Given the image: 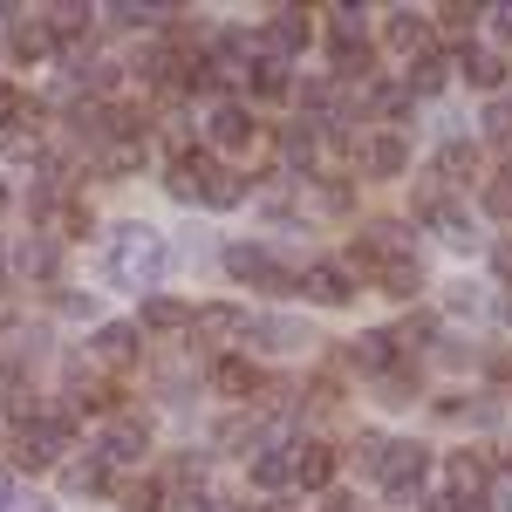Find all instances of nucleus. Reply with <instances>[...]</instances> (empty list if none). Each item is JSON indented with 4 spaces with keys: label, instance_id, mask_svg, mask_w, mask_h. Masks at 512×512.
I'll return each mask as SVG.
<instances>
[{
    "label": "nucleus",
    "instance_id": "nucleus-1",
    "mask_svg": "<svg viewBox=\"0 0 512 512\" xmlns=\"http://www.w3.org/2000/svg\"><path fill=\"white\" fill-rule=\"evenodd\" d=\"M164 267H171L164 233L137 226V219L110 233V280H117V287H137V294H144V287H158V280H164Z\"/></svg>",
    "mask_w": 512,
    "mask_h": 512
},
{
    "label": "nucleus",
    "instance_id": "nucleus-2",
    "mask_svg": "<svg viewBox=\"0 0 512 512\" xmlns=\"http://www.w3.org/2000/svg\"><path fill=\"white\" fill-rule=\"evenodd\" d=\"M376 478L396 492V506H410V499H417V485L431 478V451H424V444H390V451H383V472H376Z\"/></svg>",
    "mask_w": 512,
    "mask_h": 512
},
{
    "label": "nucleus",
    "instance_id": "nucleus-3",
    "mask_svg": "<svg viewBox=\"0 0 512 512\" xmlns=\"http://www.w3.org/2000/svg\"><path fill=\"white\" fill-rule=\"evenodd\" d=\"M355 260H369V267H403V260H417V239L390 226V219H376V226H362L355 233Z\"/></svg>",
    "mask_w": 512,
    "mask_h": 512
},
{
    "label": "nucleus",
    "instance_id": "nucleus-4",
    "mask_svg": "<svg viewBox=\"0 0 512 512\" xmlns=\"http://www.w3.org/2000/svg\"><path fill=\"white\" fill-rule=\"evenodd\" d=\"M144 451H151L144 417H117L110 431L96 437V465H103V472H110V465H144Z\"/></svg>",
    "mask_w": 512,
    "mask_h": 512
},
{
    "label": "nucleus",
    "instance_id": "nucleus-5",
    "mask_svg": "<svg viewBox=\"0 0 512 512\" xmlns=\"http://www.w3.org/2000/svg\"><path fill=\"white\" fill-rule=\"evenodd\" d=\"M69 437H76V424H69V417H35V424H28V437H21V465H28V472L55 465V458L69 451Z\"/></svg>",
    "mask_w": 512,
    "mask_h": 512
},
{
    "label": "nucleus",
    "instance_id": "nucleus-6",
    "mask_svg": "<svg viewBox=\"0 0 512 512\" xmlns=\"http://www.w3.org/2000/svg\"><path fill=\"white\" fill-rule=\"evenodd\" d=\"M246 342L267 355H294V349H308L315 335H308V321H294V315H253L246 321Z\"/></svg>",
    "mask_w": 512,
    "mask_h": 512
},
{
    "label": "nucleus",
    "instance_id": "nucleus-7",
    "mask_svg": "<svg viewBox=\"0 0 512 512\" xmlns=\"http://www.w3.org/2000/svg\"><path fill=\"white\" fill-rule=\"evenodd\" d=\"M226 274H233L239 287H253V280H260V287H274V294L294 287V280L274 267V253H267V246H226Z\"/></svg>",
    "mask_w": 512,
    "mask_h": 512
},
{
    "label": "nucleus",
    "instance_id": "nucleus-8",
    "mask_svg": "<svg viewBox=\"0 0 512 512\" xmlns=\"http://www.w3.org/2000/svg\"><path fill=\"white\" fill-rule=\"evenodd\" d=\"M89 355L110 362V369H130V362H137V321H103L96 342H89Z\"/></svg>",
    "mask_w": 512,
    "mask_h": 512
},
{
    "label": "nucleus",
    "instance_id": "nucleus-9",
    "mask_svg": "<svg viewBox=\"0 0 512 512\" xmlns=\"http://www.w3.org/2000/svg\"><path fill=\"white\" fill-rule=\"evenodd\" d=\"M212 171H219V164L205 158V151H185V158L171 164V198H185V205H205V185H212Z\"/></svg>",
    "mask_w": 512,
    "mask_h": 512
},
{
    "label": "nucleus",
    "instance_id": "nucleus-10",
    "mask_svg": "<svg viewBox=\"0 0 512 512\" xmlns=\"http://www.w3.org/2000/svg\"><path fill=\"white\" fill-rule=\"evenodd\" d=\"M315 151H321V130H315V123H287V130H280L287 178H308V171H315Z\"/></svg>",
    "mask_w": 512,
    "mask_h": 512
},
{
    "label": "nucleus",
    "instance_id": "nucleus-11",
    "mask_svg": "<svg viewBox=\"0 0 512 512\" xmlns=\"http://www.w3.org/2000/svg\"><path fill=\"white\" fill-rule=\"evenodd\" d=\"M349 362H355V369H369V376H390V369H396V335H390V328L355 335V342H349Z\"/></svg>",
    "mask_w": 512,
    "mask_h": 512
},
{
    "label": "nucleus",
    "instance_id": "nucleus-12",
    "mask_svg": "<svg viewBox=\"0 0 512 512\" xmlns=\"http://www.w3.org/2000/svg\"><path fill=\"white\" fill-rule=\"evenodd\" d=\"M205 137H212L219 151H246V144H253V117H246L239 103H219L212 123H205Z\"/></svg>",
    "mask_w": 512,
    "mask_h": 512
},
{
    "label": "nucleus",
    "instance_id": "nucleus-13",
    "mask_svg": "<svg viewBox=\"0 0 512 512\" xmlns=\"http://www.w3.org/2000/svg\"><path fill=\"white\" fill-rule=\"evenodd\" d=\"M403 164H410L403 137H369V144H362V171H369V178H403Z\"/></svg>",
    "mask_w": 512,
    "mask_h": 512
},
{
    "label": "nucleus",
    "instance_id": "nucleus-14",
    "mask_svg": "<svg viewBox=\"0 0 512 512\" xmlns=\"http://www.w3.org/2000/svg\"><path fill=\"white\" fill-rule=\"evenodd\" d=\"M267 48H274V62L280 55H301V48H308V21H301L294 7H280L274 21H267Z\"/></svg>",
    "mask_w": 512,
    "mask_h": 512
},
{
    "label": "nucleus",
    "instance_id": "nucleus-15",
    "mask_svg": "<svg viewBox=\"0 0 512 512\" xmlns=\"http://www.w3.org/2000/svg\"><path fill=\"white\" fill-rule=\"evenodd\" d=\"M458 69H465L472 89H499V82H506V55H492V48H465Z\"/></svg>",
    "mask_w": 512,
    "mask_h": 512
},
{
    "label": "nucleus",
    "instance_id": "nucleus-16",
    "mask_svg": "<svg viewBox=\"0 0 512 512\" xmlns=\"http://www.w3.org/2000/svg\"><path fill=\"white\" fill-rule=\"evenodd\" d=\"M431 226L444 233V246H458V253H478V246H485V233H478L465 212H451V205H437V212H431Z\"/></svg>",
    "mask_w": 512,
    "mask_h": 512
},
{
    "label": "nucleus",
    "instance_id": "nucleus-17",
    "mask_svg": "<svg viewBox=\"0 0 512 512\" xmlns=\"http://www.w3.org/2000/svg\"><path fill=\"white\" fill-rule=\"evenodd\" d=\"M301 287L315 294L321 308H342V301L355 294V287H349V274H342V267H328V260H321V267H308V280H301Z\"/></svg>",
    "mask_w": 512,
    "mask_h": 512
},
{
    "label": "nucleus",
    "instance_id": "nucleus-18",
    "mask_svg": "<svg viewBox=\"0 0 512 512\" xmlns=\"http://www.w3.org/2000/svg\"><path fill=\"white\" fill-rule=\"evenodd\" d=\"M137 328H151V335L192 328V308H185V301H171V294H151V301H144V321H137Z\"/></svg>",
    "mask_w": 512,
    "mask_h": 512
},
{
    "label": "nucleus",
    "instance_id": "nucleus-19",
    "mask_svg": "<svg viewBox=\"0 0 512 512\" xmlns=\"http://www.w3.org/2000/svg\"><path fill=\"white\" fill-rule=\"evenodd\" d=\"M294 478H301L308 492H321V485L335 478V451H328V444H301V451H294Z\"/></svg>",
    "mask_w": 512,
    "mask_h": 512
},
{
    "label": "nucleus",
    "instance_id": "nucleus-20",
    "mask_svg": "<svg viewBox=\"0 0 512 512\" xmlns=\"http://www.w3.org/2000/svg\"><path fill=\"white\" fill-rule=\"evenodd\" d=\"M117 28H164L178 7H158V0H117V7H103Z\"/></svg>",
    "mask_w": 512,
    "mask_h": 512
},
{
    "label": "nucleus",
    "instance_id": "nucleus-21",
    "mask_svg": "<svg viewBox=\"0 0 512 512\" xmlns=\"http://www.w3.org/2000/svg\"><path fill=\"white\" fill-rule=\"evenodd\" d=\"M383 35H390V48H403V55H424V48H431V21H424V14H390Z\"/></svg>",
    "mask_w": 512,
    "mask_h": 512
},
{
    "label": "nucleus",
    "instance_id": "nucleus-22",
    "mask_svg": "<svg viewBox=\"0 0 512 512\" xmlns=\"http://www.w3.org/2000/svg\"><path fill=\"white\" fill-rule=\"evenodd\" d=\"M444 76H451V62H444L437 48L410 55V96H437V89H444Z\"/></svg>",
    "mask_w": 512,
    "mask_h": 512
},
{
    "label": "nucleus",
    "instance_id": "nucleus-23",
    "mask_svg": "<svg viewBox=\"0 0 512 512\" xmlns=\"http://www.w3.org/2000/svg\"><path fill=\"white\" fill-rule=\"evenodd\" d=\"M137 164H144V137H110V144L96 151V171H110V178L137 171Z\"/></svg>",
    "mask_w": 512,
    "mask_h": 512
},
{
    "label": "nucleus",
    "instance_id": "nucleus-24",
    "mask_svg": "<svg viewBox=\"0 0 512 512\" xmlns=\"http://www.w3.org/2000/svg\"><path fill=\"white\" fill-rule=\"evenodd\" d=\"M246 321H253L246 308H226V301H212V308H198V315H192V328H198V335H246Z\"/></svg>",
    "mask_w": 512,
    "mask_h": 512
},
{
    "label": "nucleus",
    "instance_id": "nucleus-25",
    "mask_svg": "<svg viewBox=\"0 0 512 512\" xmlns=\"http://www.w3.org/2000/svg\"><path fill=\"white\" fill-rule=\"evenodd\" d=\"M253 362H239V355H226V362H212V390L219 396H253Z\"/></svg>",
    "mask_w": 512,
    "mask_h": 512
},
{
    "label": "nucleus",
    "instance_id": "nucleus-26",
    "mask_svg": "<svg viewBox=\"0 0 512 512\" xmlns=\"http://www.w3.org/2000/svg\"><path fill=\"white\" fill-rule=\"evenodd\" d=\"M7 35H14V55H21V62H41V55H55V35H48V21H14Z\"/></svg>",
    "mask_w": 512,
    "mask_h": 512
},
{
    "label": "nucleus",
    "instance_id": "nucleus-27",
    "mask_svg": "<svg viewBox=\"0 0 512 512\" xmlns=\"http://www.w3.org/2000/svg\"><path fill=\"white\" fill-rule=\"evenodd\" d=\"M239 198H246V178H239L233 164H219V171H212V185H205V205H212V212H233Z\"/></svg>",
    "mask_w": 512,
    "mask_h": 512
},
{
    "label": "nucleus",
    "instance_id": "nucleus-28",
    "mask_svg": "<svg viewBox=\"0 0 512 512\" xmlns=\"http://www.w3.org/2000/svg\"><path fill=\"white\" fill-rule=\"evenodd\" d=\"M14 267H21L28 280H55V239H48V233H35L28 246H21V260H14Z\"/></svg>",
    "mask_w": 512,
    "mask_h": 512
},
{
    "label": "nucleus",
    "instance_id": "nucleus-29",
    "mask_svg": "<svg viewBox=\"0 0 512 512\" xmlns=\"http://www.w3.org/2000/svg\"><path fill=\"white\" fill-rule=\"evenodd\" d=\"M287 478H294V458H287V451H260V458H253V485H267V492H280Z\"/></svg>",
    "mask_w": 512,
    "mask_h": 512
},
{
    "label": "nucleus",
    "instance_id": "nucleus-30",
    "mask_svg": "<svg viewBox=\"0 0 512 512\" xmlns=\"http://www.w3.org/2000/svg\"><path fill=\"white\" fill-rule=\"evenodd\" d=\"M424 287V267L417 260H403V267H383V294H396V301H410Z\"/></svg>",
    "mask_w": 512,
    "mask_h": 512
},
{
    "label": "nucleus",
    "instance_id": "nucleus-31",
    "mask_svg": "<svg viewBox=\"0 0 512 512\" xmlns=\"http://www.w3.org/2000/svg\"><path fill=\"white\" fill-rule=\"evenodd\" d=\"M444 301H451V315H485V301H492V294H485L478 280H458V287H451Z\"/></svg>",
    "mask_w": 512,
    "mask_h": 512
},
{
    "label": "nucleus",
    "instance_id": "nucleus-32",
    "mask_svg": "<svg viewBox=\"0 0 512 512\" xmlns=\"http://www.w3.org/2000/svg\"><path fill=\"white\" fill-rule=\"evenodd\" d=\"M451 485H458V499H478V485H485L478 458H451Z\"/></svg>",
    "mask_w": 512,
    "mask_h": 512
},
{
    "label": "nucleus",
    "instance_id": "nucleus-33",
    "mask_svg": "<svg viewBox=\"0 0 512 512\" xmlns=\"http://www.w3.org/2000/svg\"><path fill=\"white\" fill-rule=\"evenodd\" d=\"M335 69L342 76H362L369 69V41H335Z\"/></svg>",
    "mask_w": 512,
    "mask_h": 512
},
{
    "label": "nucleus",
    "instance_id": "nucleus-34",
    "mask_svg": "<svg viewBox=\"0 0 512 512\" xmlns=\"http://www.w3.org/2000/svg\"><path fill=\"white\" fill-rule=\"evenodd\" d=\"M253 89H260V96H287V69H280L274 55H267V62L253 69Z\"/></svg>",
    "mask_w": 512,
    "mask_h": 512
},
{
    "label": "nucleus",
    "instance_id": "nucleus-35",
    "mask_svg": "<svg viewBox=\"0 0 512 512\" xmlns=\"http://www.w3.org/2000/svg\"><path fill=\"white\" fill-rule=\"evenodd\" d=\"M69 492H103V465L89 458V465H69Z\"/></svg>",
    "mask_w": 512,
    "mask_h": 512
},
{
    "label": "nucleus",
    "instance_id": "nucleus-36",
    "mask_svg": "<svg viewBox=\"0 0 512 512\" xmlns=\"http://www.w3.org/2000/svg\"><path fill=\"white\" fill-rule=\"evenodd\" d=\"M485 205H492V219H512V178H492L485 185Z\"/></svg>",
    "mask_w": 512,
    "mask_h": 512
},
{
    "label": "nucleus",
    "instance_id": "nucleus-37",
    "mask_svg": "<svg viewBox=\"0 0 512 512\" xmlns=\"http://www.w3.org/2000/svg\"><path fill=\"white\" fill-rule=\"evenodd\" d=\"M431 335H437V321H431V315H417V321H403V335H396V342H403V349H424Z\"/></svg>",
    "mask_w": 512,
    "mask_h": 512
},
{
    "label": "nucleus",
    "instance_id": "nucleus-38",
    "mask_svg": "<svg viewBox=\"0 0 512 512\" xmlns=\"http://www.w3.org/2000/svg\"><path fill=\"white\" fill-rule=\"evenodd\" d=\"M335 41H362V7H335Z\"/></svg>",
    "mask_w": 512,
    "mask_h": 512
},
{
    "label": "nucleus",
    "instance_id": "nucleus-39",
    "mask_svg": "<svg viewBox=\"0 0 512 512\" xmlns=\"http://www.w3.org/2000/svg\"><path fill=\"white\" fill-rule=\"evenodd\" d=\"M123 512H164V485H137V492H130V506Z\"/></svg>",
    "mask_w": 512,
    "mask_h": 512
},
{
    "label": "nucleus",
    "instance_id": "nucleus-40",
    "mask_svg": "<svg viewBox=\"0 0 512 512\" xmlns=\"http://www.w3.org/2000/svg\"><path fill=\"white\" fill-rule=\"evenodd\" d=\"M410 110V89H376V117H403Z\"/></svg>",
    "mask_w": 512,
    "mask_h": 512
},
{
    "label": "nucleus",
    "instance_id": "nucleus-41",
    "mask_svg": "<svg viewBox=\"0 0 512 512\" xmlns=\"http://www.w3.org/2000/svg\"><path fill=\"white\" fill-rule=\"evenodd\" d=\"M444 178H465V171H472V151H465V144H444Z\"/></svg>",
    "mask_w": 512,
    "mask_h": 512
},
{
    "label": "nucleus",
    "instance_id": "nucleus-42",
    "mask_svg": "<svg viewBox=\"0 0 512 512\" xmlns=\"http://www.w3.org/2000/svg\"><path fill=\"white\" fill-rule=\"evenodd\" d=\"M410 390H417V383H410L403 369H390V376H383V403H410Z\"/></svg>",
    "mask_w": 512,
    "mask_h": 512
},
{
    "label": "nucleus",
    "instance_id": "nucleus-43",
    "mask_svg": "<svg viewBox=\"0 0 512 512\" xmlns=\"http://www.w3.org/2000/svg\"><path fill=\"white\" fill-rule=\"evenodd\" d=\"M383 451H390V444H383V437H362V444H355V458H362V465H369V472H383Z\"/></svg>",
    "mask_w": 512,
    "mask_h": 512
},
{
    "label": "nucleus",
    "instance_id": "nucleus-44",
    "mask_svg": "<svg viewBox=\"0 0 512 512\" xmlns=\"http://www.w3.org/2000/svg\"><path fill=\"white\" fill-rule=\"evenodd\" d=\"M472 424H485V431L499 424V396H478V403H472Z\"/></svg>",
    "mask_w": 512,
    "mask_h": 512
},
{
    "label": "nucleus",
    "instance_id": "nucleus-45",
    "mask_svg": "<svg viewBox=\"0 0 512 512\" xmlns=\"http://www.w3.org/2000/svg\"><path fill=\"white\" fill-rule=\"evenodd\" d=\"M14 123H21V96H14V89H0V130H14Z\"/></svg>",
    "mask_w": 512,
    "mask_h": 512
},
{
    "label": "nucleus",
    "instance_id": "nucleus-46",
    "mask_svg": "<svg viewBox=\"0 0 512 512\" xmlns=\"http://www.w3.org/2000/svg\"><path fill=\"white\" fill-rule=\"evenodd\" d=\"M171 512H219V499H205V492H185V499H178Z\"/></svg>",
    "mask_w": 512,
    "mask_h": 512
},
{
    "label": "nucleus",
    "instance_id": "nucleus-47",
    "mask_svg": "<svg viewBox=\"0 0 512 512\" xmlns=\"http://www.w3.org/2000/svg\"><path fill=\"white\" fill-rule=\"evenodd\" d=\"M62 315H82V321H89V315H96V301H89V294H62Z\"/></svg>",
    "mask_w": 512,
    "mask_h": 512
},
{
    "label": "nucleus",
    "instance_id": "nucleus-48",
    "mask_svg": "<svg viewBox=\"0 0 512 512\" xmlns=\"http://www.w3.org/2000/svg\"><path fill=\"white\" fill-rule=\"evenodd\" d=\"M492 35L512 41V7H492Z\"/></svg>",
    "mask_w": 512,
    "mask_h": 512
},
{
    "label": "nucleus",
    "instance_id": "nucleus-49",
    "mask_svg": "<svg viewBox=\"0 0 512 512\" xmlns=\"http://www.w3.org/2000/svg\"><path fill=\"white\" fill-rule=\"evenodd\" d=\"M7 512H55V506H48L41 492H35V499H21V492H14V506H7Z\"/></svg>",
    "mask_w": 512,
    "mask_h": 512
},
{
    "label": "nucleus",
    "instance_id": "nucleus-50",
    "mask_svg": "<svg viewBox=\"0 0 512 512\" xmlns=\"http://www.w3.org/2000/svg\"><path fill=\"white\" fill-rule=\"evenodd\" d=\"M444 512H492L485 499H444Z\"/></svg>",
    "mask_w": 512,
    "mask_h": 512
},
{
    "label": "nucleus",
    "instance_id": "nucleus-51",
    "mask_svg": "<svg viewBox=\"0 0 512 512\" xmlns=\"http://www.w3.org/2000/svg\"><path fill=\"white\" fill-rule=\"evenodd\" d=\"M7 506H14V478L0 472V512H7Z\"/></svg>",
    "mask_w": 512,
    "mask_h": 512
},
{
    "label": "nucleus",
    "instance_id": "nucleus-52",
    "mask_svg": "<svg viewBox=\"0 0 512 512\" xmlns=\"http://www.w3.org/2000/svg\"><path fill=\"white\" fill-rule=\"evenodd\" d=\"M492 260H499V274H512V239L499 246V253H492Z\"/></svg>",
    "mask_w": 512,
    "mask_h": 512
},
{
    "label": "nucleus",
    "instance_id": "nucleus-53",
    "mask_svg": "<svg viewBox=\"0 0 512 512\" xmlns=\"http://www.w3.org/2000/svg\"><path fill=\"white\" fill-rule=\"evenodd\" d=\"M7 28H14V7H0V35H7Z\"/></svg>",
    "mask_w": 512,
    "mask_h": 512
},
{
    "label": "nucleus",
    "instance_id": "nucleus-54",
    "mask_svg": "<svg viewBox=\"0 0 512 512\" xmlns=\"http://www.w3.org/2000/svg\"><path fill=\"white\" fill-rule=\"evenodd\" d=\"M0 212H7V178H0Z\"/></svg>",
    "mask_w": 512,
    "mask_h": 512
},
{
    "label": "nucleus",
    "instance_id": "nucleus-55",
    "mask_svg": "<svg viewBox=\"0 0 512 512\" xmlns=\"http://www.w3.org/2000/svg\"><path fill=\"white\" fill-rule=\"evenodd\" d=\"M506 512H512V485H506Z\"/></svg>",
    "mask_w": 512,
    "mask_h": 512
},
{
    "label": "nucleus",
    "instance_id": "nucleus-56",
    "mask_svg": "<svg viewBox=\"0 0 512 512\" xmlns=\"http://www.w3.org/2000/svg\"><path fill=\"white\" fill-rule=\"evenodd\" d=\"M506 321H512V301H506Z\"/></svg>",
    "mask_w": 512,
    "mask_h": 512
}]
</instances>
